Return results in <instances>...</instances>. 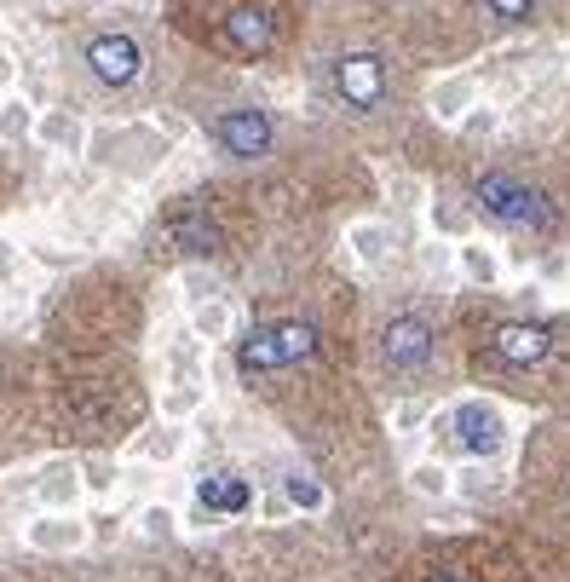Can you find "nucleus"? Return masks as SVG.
<instances>
[{"mask_svg": "<svg viewBox=\"0 0 570 582\" xmlns=\"http://www.w3.org/2000/svg\"><path fill=\"white\" fill-rule=\"evenodd\" d=\"M473 208L484 219L507 225V231H553V225H559L553 196L525 185L518 173H478V180H473Z\"/></svg>", "mask_w": 570, "mask_h": 582, "instance_id": "f257e3e1", "label": "nucleus"}, {"mask_svg": "<svg viewBox=\"0 0 570 582\" xmlns=\"http://www.w3.org/2000/svg\"><path fill=\"white\" fill-rule=\"evenodd\" d=\"M318 358V323L305 317H277V323H259L237 341V369L243 375H277V369H294Z\"/></svg>", "mask_w": 570, "mask_h": 582, "instance_id": "f03ea898", "label": "nucleus"}, {"mask_svg": "<svg viewBox=\"0 0 570 582\" xmlns=\"http://www.w3.org/2000/svg\"><path fill=\"white\" fill-rule=\"evenodd\" d=\"M82 64L87 75L104 87V93H127V87H139L144 82V46L139 35H127V30H98L82 41Z\"/></svg>", "mask_w": 570, "mask_h": 582, "instance_id": "7ed1b4c3", "label": "nucleus"}, {"mask_svg": "<svg viewBox=\"0 0 570 582\" xmlns=\"http://www.w3.org/2000/svg\"><path fill=\"white\" fill-rule=\"evenodd\" d=\"M444 433H450V444L466 455V462H496V455L507 450V416L496 410V403H484V398H461L455 410L444 416Z\"/></svg>", "mask_w": 570, "mask_h": 582, "instance_id": "20e7f679", "label": "nucleus"}, {"mask_svg": "<svg viewBox=\"0 0 570 582\" xmlns=\"http://www.w3.org/2000/svg\"><path fill=\"white\" fill-rule=\"evenodd\" d=\"M214 144L225 150L230 162H266L271 150H277V116L271 110H259V105H230L214 116Z\"/></svg>", "mask_w": 570, "mask_h": 582, "instance_id": "39448f33", "label": "nucleus"}, {"mask_svg": "<svg viewBox=\"0 0 570 582\" xmlns=\"http://www.w3.org/2000/svg\"><path fill=\"white\" fill-rule=\"evenodd\" d=\"M438 358V328L421 312H398L380 328V364L392 375H427Z\"/></svg>", "mask_w": 570, "mask_h": 582, "instance_id": "423d86ee", "label": "nucleus"}, {"mask_svg": "<svg viewBox=\"0 0 570 582\" xmlns=\"http://www.w3.org/2000/svg\"><path fill=\"white\" fill-rule=\"evenodd\" d=\"M334 93L352 116H375L392 93V75H386V58L380 53H346L334 58Z\"/></svg>", "mask_w": 570, "mask_h": 582, "instance_id": "0eeeda50", "label": "nucleus"}, {"mask_svg": "<svg viewBox=\"0 0 570 582\" xmlns=\"http://www.w3.org/2000/svg\"><path fill=\"white\" fill-rule=\"evenodd\" d=\"M490 352H496L502 364H513V369H536V364L553 358V335L541 323H502L496 341H490Z\"/></svg>", "mask_w": 570, "mask_h": 582, "instance_id": "6e6552de", "label": "nucleus"}, {"mask_svg": "<svg viewBox=\"0 0 570 582\" xmlns=\"http://www.w3.org/2000/svg\"><path fill=\"white\" fill-rule=\"evenodd\" d=\"M196 502H202V514L230 519V514H248L254 508V485H248L237 467H219V473H202L196 478Z\"/></svg>", "mask_w": 570, "mask_h": 582, "instance_id": "1a4fd4ad", "label": "nucleus"}, {"mask_svg": "<svg viewBox=\"0 0 570 582\" xmlns=\"http://www.w3.org/2000/svg\"><path fill=\"white\" fill-rule=\"evenodd\" d=\"M168 242H173V248H185L191 260H214L219 248H225V231H219V219H214V214H202V208H179V214H168Z\"/></svg>", "mask_w": 570, "mask_h": 582, "instance_id": "9d476101", "label": "nucleus"}, {"mask_svg": "<svg viewBox=\"0 0 570 582\" xmlns=\"http://www.w3.org/2000/svg\"><path fill=\"white\" fill-rule=\"evenodd\" d=\"M225 41L237 46V53H248V58H266L277 46V18L266 7H230L225 12Z\"/></svg>", "mask_w": 570, "mask_h": 582, "instance_id": "9b49d317", "label": "nucleus"}, {"mask_svg": "<svg viewBox=\"0 0 570 582\" xmlns=\"http://www.w3.org/2000/svg\"><path fill=\"white\" fill-rule=\"evenodd\" d=\"M427 105H432V116H438V121H450V128H461V121H466V110L478 105V82H473V75H444V82H432Z\"/></svg>", "mask_w": 570, "mask_h": 582, "instance_id": "f8f14e48", "label": "nucleus"}, {"mask_svg": "<svg viewBox=\"0 0 570 582\" xmlns=\"http://www.w3.org/2000/svg\"><path fill=\"white\" fill-rule=\"evenodd\" d=\"M455 266H461L466 283H478V289H496L502 283V255L490 242H478V237L455 242Z\"/></svg>", "mask_w": 570, "mask_h": 582, "instance_id": "ddd939ff", "label": "nucleus"}, {"mask_svg": "<svg viewBox=\"0 0 570 582\" xmlns=\"http://www.w3.org/2000/svg\"><path fill=\"white\" fill-rule=\"evenodd\" d=\"M346 248H352L363 266H386V260H392V231H386L380 219H357L352 231H346Z\"/></svg>", "mask_w": 570, "mask_h": 582, "instance_id": "4468645a", "label": "nucleus"}, {"mask_svg": "<svg viewBox=\"0 0 570 582\" xmlns=\"http://www.w3.org/2000/svg\"><path fill=\"white\" fill-rule=\"evenodd\" d=\"M35 133H41L52 150H64V157H75V150H82V139H87L82 121H75L69 110H46V116L35 121Z\"/></svg>", "mask_w": 570, "mask_h": 582, "instance_id": "2eb2a0df", "label": "nucleus"}, {"mask_svg": "<svg viewBox=\"0 0 570 582\" xmlns=\"http://www.w3.org/2000/svg\"><path fill=\"white\" fill-rule=\"evenodd\" d=\"M282 496H289V508H300V514H323L329 508V491L311 473H289L282 478Z\"/></svg>", "mask_w": 570, "mask_h": 582, "instance_id": "dca6fc26", "label": "nucleus"}, {"mask_svg": "<svg viewBox=\"0 0 570 582\" xmlns=\"http://www.w3.org/2000/svg\"><path fill=\"white\" fill-rule=\"evenodd\" d=\"M75 491H82V478H75V467H69V462H46V473H41V496L52 502V508H69V502H75Z\"/></svg>", "mask_w": 570, "mask_h": 582, "instance_id": "f3484780", "label": "nucleus"}, {"mask_svg": "<svg viewBox=\"0 0 570 582\" xmlns=\"http://www.w3.org/2000/svg\"><path fill=\"white\" fill-rule=\"evenodd\" d=\"M35 105H23V98H0V139L18 144V139H30L35 133Z\"/></svg>", "mask_w": 570, "mask_h": 582, "instance_id": "a211bd4d", "label": "nucleus"}, {"mask_svg": "<svg viewBox=\"0 0 570 582\" xmlns=\"http://www.w3.org/2000/svg\"><path fill=\"white\" fill-rule=\"evenodd\" d=\"M409 485L421 491V496H432V502H444V496L455 491V478H450L444 462H415V467H409Z\"/></svg>", "mask_w": 570, "mask_h": 582, "instance_id": "6ab92c4d", "label": "nucleus"}, {"mask_svg": "<svg viewBox=\"0 0 570 582\" xmlns=\"http://www.w3.org/2000/svg\"><path fill=\"white\" fill-rule=\"evenodd\" d=\"M82 537H87V530L69 525V519H41V525L30 530L35 548H82Z\"/></svg>", "mask_w": 570, "mask_h": 582, "instance_id": "aec40b11", "label": "nucleus"}, {"mask_svg": "<svg viewBox=\"0 0 570 582\" xmlns=\"http://www.w3.org/2000/svg\"><path fill=\"white\" fill-rule=\"evenodd\" d=\"M191 323H196V335H207V341H225V335H230V306H225V300H202Z\"/></svg>", "mask_w": 570, "mask_h": 582, "instance_id": "412c9836", "label": "nucleus"}, {"mask_svg": "<svg viewBox=\"0 0 570 582\" xmlns=\"http://www.w3.org/2000/svg\"><path fill=\"white\" fill-rule=\"evenodd\" d=\"M202 410V387H168L162 392V416L168 421H185V416H196Z\"/></svg>", "mask_w": 570, "mask_h": 582, "instance_id": "4be33fe9", "label": "nucleus"}, {"mask_svg": "<svg viewBox=\"0 0 570 582\" xmlns=\"http://www.w3.org/2000/svg\"><path fill=\"white\" fill-rule=\"evenodd\" d=\"M432 231L466 242V208H455V202H432Z\"/></svg>", "mask_w": 570, "mask_h": 582, "instance_id": "5701e85b", "label": "nucleus"}, {"mask_svg": "<svg viewBox=\"0 0 570 582\" xmlns=\"http://www.w3.org/2000/svg\"><path fill=\"white\" fill-rule=\"evenodd\" d=\"M484 12L496 23H513V30H518V23L536 18V0H484Z\"/></svg>", "mask_w": 570, "mask_h": 582, "instance_id": "b1692460", "label": "nucleus"}, {"mask_svg": "<svg viewBox=\"0 0 570 582\" xmlns=\"http://www.w3.org/2000/svg\"><path fill=\"white\" fill-rule=\"evenodd\" d=\"M173 525H179V519H173V508H162V502L139 514V530H144L150 542H168V537H173Z\"/></svg>", "mask_w": 570, "mask_h": 582, "instance_id": "393cba45", "label": "nucleus"}, {"mask_svg": "<svg viewBox=\"0 0 570 582\" xmlns=\"http://www.w3.org/2000/svg\"><path fill=\"white\" fill-rule=\"evenodd\" d=\"M185 294L196 300V306H202V300H219V283H214V271L191 266V271H185Z\"/></svg>", "mask_w": 570, "mask_h": 582, "instance_id": "a878e982", "label": "nucleus"}, {"mask_svg": "<svg viewBox=\"0 0 570 582\" xmlns=\"http://www.w3.org/2000/svg\"><path fill=\"white\" fill-rule=\"evenodd\" d=\"M82 473H87V478H82L87 491H110V485H116V462H104V455H93Z\"/></svg>", "mask_w": 570, "mask_h": 582, "instance_id": "bb28decb", "label": "nucleus"}, {"mask_svg": "<svg viewBox=\"0 0 570 582\" xmlns=\"http://www.w3.org/2000/svg\"><path fill=\"white\" fill-rule=\"evenodd\" d=\"M144 455H150V462H173V455H179V427H162V433L144 444Z\"/></svg>", "mask_w": 570, "mask_h": 582, "instance_id": "cd10ccee", "label": "nucleus"}, {"mask_svg": "<svg viewBox=\"0 0 570 582\" xmlns=\"http://www.w3.org/2000/svg\"><path fill=\"white\" fill-rule=\"evenodd\" d=\"M461 133H496V110L473 105V110H466V121H461Z\"/></svg>", "mask_w": 570, "mask_h": 582, "instance_id": "c85d7f7f", "label": "nucleus"}, {"mask_svg": "<svg viewBox=\"0 0 570 582\" xmlns=\"http://www.w3.org/2000/svg\"><path fill=\"white\" fill-rule=\"evenodd\" d=\"M12 75H18V64H12V46H0V87H12Z\"/></svg>", "mask_w": 570, "mask_h": 582, "instance_id": "c756f323", "label": "nucleus"}, {"mask_svg": "<svg viewBox=\"0 0 570 582\" xmlns=\"http://www.w3.org/2000/svg\"><path fill=\"white\" fill-rule=\"evenodd\" d=\"M432 582H466V576H455V571H444V576H432Z\"/></svg>", "mask_w": 570, "mask_h": 582, "instance_id": "7c9ffc66", "label": "nucleus"}]
</instances>
